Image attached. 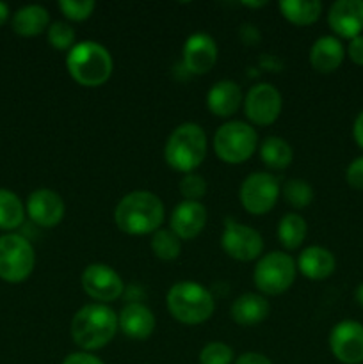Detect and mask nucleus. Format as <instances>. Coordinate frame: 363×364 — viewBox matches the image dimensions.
Masks as SVG:
<instances>
[{"instance_id": "1", "label": "nucleus", "mask_w": 363, "mask_h": 364, "mask_svg": "<svg viewBox=\"0 0 363 364\" xmlns=\"http://www.w3.org/2000/svg\"><path fill=\"white\" fill-rule=\"evenodd\" d=\"M164 205L160 198L148 191H135L121 198L114 210L116 226L123 233L134 235H153L160 230L164 223Z\"/></svg>"}, {"instance_id": "2", "label": "nucleus", "mask_w": 363, "mask_h": 364, "mask_svg": "<svg viewBox=\"0 0 363 364\" xmlns=\"http://www.w3.org/2000/svg\"><path fill=\"white\" fill-rule=\"evenodd\" d=\"M117 333V315L105 304H85L71 320V338L84 352L100 350Z\"/></svg>"}, {"instance_id": "3", "label": "nucleus", "mask_w": 363, "mask_h": 364, "mask_svg": "<svg viewBox=\"0 0 363 364\" xmlns=\"http://www.w3.org/2000/svg\"><path fill=\"white\" fill-rule=\"evenodd\" d=\"M68 73L84 87H98L110 78L114 70L112 55L96 41H80L68 52Z\"/></svg>"}, {"instance_id": "4", "label": "nucleus", "mask_w": 363, "mask_h": 364, "mask_svg": "<svg viewBox=\"0 0 363 364\" xmlns=\"http://www.w3.org/2000/svg\"><path fill=\"white\" fill-rule=\"evenodd\" d=\"M206 135L196 123H182L174 128L164 146L167 166L180 173H192L206 156Z\"/></svg>"}, {"instance_id": "5", "label": "nucleus", "mask_w": 363, "mask_h": 364, "mask_svg": "<svg viewBox=\"0 0 363 364\" xmlns=\"http://www.w3.org/2000/svg\"><path fill=\"white\" fill-rule=\"evenodd\" d=\"M171 315L185 326H198L214 315L216 302L212 294L196 281H180L169 288L166 297Z\"/></svg>"}, {"instance_id": "6", "label": "nucleus", "mask_w": 363, "mask_h": 364, "mask_svg": "<svg viewBox=\"0 0 363 364\" xmlns=\"http://www.w3.org/2000/svg\"><path fill=\"white\" fill-rule=\"evenodd\" d=\"M258 144V135L244 121H228L214 135V151L226 164H242L249 160Z\"/></svg>"}, {"instance_id": "7", "label": "nucleus", "mask_w": 363, "mask_h": 364, "mask_svg": "<svg viewBox=\"0 0 363 364\" xmlns=\"http://www.w3.org/2000/svg\"><path fill=\"white\" fill-rule=\"evenodd\" d=\"M36 265V252L31 242L18 233L0 237V279L18 284L27 279Z\"/></svg>"}, {"instance_id": "8", "label": "nucleus", "mask_w": 363, "mask_h": 364, "mask_svg": "<svg viewBox=\"0 0 363 364\" xmlns=\"http://www.w3.org/2000/svg\"><path fill=\"white\" fill-rule=\"evenodd\" d=\"M294 258L287 252L273 251L258 259L253 272L256 288L263 295H280L294 284L298 272Z\"/></svg>"}, {"instance_id": "9", "label": "nucleus", "mask_w": 363, "mask_h": 364, "mask_svg": "<svg viewBox=\"0 0 363 364\" xmlns=\"http://www.w3.org/2000/svg\"><path fill=\"white\" fill-rule=\"evenodd\" d=\"M221 247L230 258L237 262H253L262 256L263 238L255 228L226 217L223 235H221Z\"/></svg>"}, {"instance_id": "10", "label": "nucleus", "mask_w": 363, "mask_h": 364, "mask_svg": "<svg viewBox=\"0 0 363 364\" xmlns=\"http://www.w3.org/2000/svg\"><path fill=\"white\" fill-rule=\"evenodd\" d=\"M280 181L270 173H253L242 181L241 203L246 212L253 215H263L270 212L280 198Z\"/></svg>"}, {"instance_id": "11", "label": "nucleus", "mask_w": 363, "mask_h": 364, "mask_svg": "<svg viewBox=\"0 0 363 364\" xmlns=\"http://www.w3.org/2000/svg\"><path fill=\"white\" fill-rule=\"evenodd\" d=\"M283 100L273 84L260 82L253 85L244 98L246 117L256 127H269L280 117Z\"/></svg>"}, {"instance_id": "12", "label": "nucleus", "mask_w": 363, "mask_h": 364, "mask_svg": "<svg viewBox=\"0 0 363 364\" xmlns=\"http://www.w3.org/2000/svg\"><path fill=\"white\" fill-rule=\"evenodd\" d=\"M82 290L95 299L98 304H105V302H112L120 299L125 291V283L120 277V274L109 265L103 263H93V265L85 267L80 277Z\"/></svg>"}, {"instance_id": "13", "label": "nucleus", "mask_w": 363, "mask_h": 364, "mask_svg": "<svg viewBox=\"0 0 363 364\" xmlns=\"http://www.w3.org/2000/svg\"><path fill=\"white\" fill-rule=\"evenodd\" d=\"M330 348L344 364L363 363V326L354 320L337 323L330 334Z\"/></svg>"}, {"instance_id": "14", "label": "nucleus", "mask_w": 363, "mask_h": 364, "mask_svg": "<svg viewBox=\"0 0 363 364\" xmlns=\"http://www.w3.org/2000/svg\"><path fill=\"white\" fill-rule=\"evenodd\" d=\"M25 212L39 228H53L63 220L66 205L57 192L50 188H38L27 199Z\"/></svg>"}, {"instance_id": "15", "label": "nucleus", "mask_w": 363, "mask_h": 364, "mask_svg": "<svg viewBox=\"0 0 363 364\" xmlns=\"http://www.w3.org/2000/svg\"><path fill=\"white\" fill-rule=\"evenodd\" d=\"M327 23L335 34L352 39L363 31V0H338L327 11Z\"/></svg>"}, {"instance_id": "16", "label": "nucleus", "mask_w": 363, "mask_h": 364, "mask_svg": "<svg viewBox=\"0 0 363 364\" xmlns=\"http://www.w3.org/2000/svg\"><path fill=\"white\" fill-rule=\"evenodd\" d=\"M184 66L194 75H205L214 68L217 60V45L212 36L196 32L185 41L182 52Z\"/></svg>"}, {"instance_id": "17", "label": "nucleus", "mask_w": 363, "mask_h": 364, "mask_svg": "<svg viewBox=\"0 0 363 364\" xmlns=\"http://www.w3.org/2000/svg\"><path fill=\"white\" fill-rule=\"evenodd\" d=\"M209 213L199 201H182L173 210L169 219V230L180 240H192L206 226Z\"/></svg>"}, {"instance_id": "18", "label": "nucleus", "mask_w": 363, "mask_h": 364, "mask_svg": "<svg viewBox=\"0 0 363 364\" xmlns=\"http://www.w3.org/2000/svg\"><path fill=\"white\" fill-rule=\"evenodd\" d=\"M117 329L130 340H148L155 331V315L142 302H128L117 315Z\"/></svg>"}, {"instance_id": "19", "label": "nucleus", "mask_w": 363, "mask_h": 364, "mask_svg": "<svg viewBox=\"0 0 363 364\" xmlns=\"http://www.w3.org/2000/svg\"><path fill=\"white\" fill-rule=\"evenodd\" d=\"M242 89L233 80H219L206 92V107L217 117H230L242 103Z\"/></svg>"}, {"instance_id": "20", "label": "nucleus", "mask_w": 363, "mask_h": 364, "mask_svg": "<svg viewBox=\"0 0 363 364\" xmlns=\"http://www.w3.org/2000/svg\"><path fill=\"white\" fill-rule=\"evenodd\" d=\"M345 48L335 36H322L310 48V64L319 73H333L344 63Z\"/></svg>"}, {"instance_id": "21", "label": "nucleus", "mask_w": 363, "mask_h": 364, "mask_svg": "<svg viewBox=\"0 0 363 364\" xmlns=\"http://www.w3.org/2000/svg\"><path fill=\"white\" fill-rule=\"evenodd\" d=\"M335 267H337V259H335L333 252L320 247V245H310L298 258L299 272L313 281L330 277L335 272Z\"/></svg>"}, {"instance_id": "22", "label": "nucleus", "mask_w": 363, "mask_h": 364, "mask_svg": "<svg viewBox=\"0 0 363 364\" xmlns=\"http://www.w3.org/2000/svg\"><path fill=\"white\" fill-rule=\"evenodd\" d=\"M270 306L263 295L244 294L231 304V318L238 326H256L269 316Z\"/></svg>"}, {"instance_id": "23", "label": "nucleus", "mask_w": 363, "mask_h": 364, "mask_svg": "<svg viewBox=\"0 0 363 364\" xmlns=\"http://www.w3.org/2000/svg\"><path fill=\"white\" fill-rule=\"evenodd\" d=\"M11 25H13V31L16 32L18 36L34 38V36H39L41 32L48 31L50 14L43 6L31 4V6L20 7V9L13 14Z\"/></svg>"}, {"instance_id": "24", "label": "nucleus", "mask_w": 363, "mask_h": 364, "mask_svg": "<svg viewBox=\"0 0 363 364\" xmlns=\"http://www.w3.org/2000/svg\"><path fill=\"white\" fill-rule=\"evenodd\" d=\"M278 6L281 14L299 27L315 23L322 14V4L319 0H281Z\"/></svg>"}, {"instance_id": "25", "label": "nucleus", "mask_w": 363, "mask_h": 364, "mask_svg": "<svg viewBox=\"0 0 363 364\" xmlns=\"http://www.w3.org/2000/svg\"><path fill=\"white\" fill-rule=\"evenodd\" d=\"M260 159L269 169L283 171L292 164L294 151L285 139L270 135V137L263 139L262 146H260Z\"/></svg>"}, {"instance_id": "26", "label": "nucleus", "mask_w": 363, "mask_h": 364, "mask_svg": "<svg viewBox=\"0 0 363 364\" xmlns=\"http://www.w3.org/2000/svg\"><path fill=\"white\" fill-rule=\"evenodd\" d=\"M308 235V224L299 213H287L278 223V240L285 249L294 251L301 247Z\"/></svg>"}, {"instance_id": "27", "label": "nucleus", "mask_w": 363, "mask_h": 364, "mask_svg": "<svg viewBox=\"0 0 363 364\" xmlns=\"http://www.w3.org/2000/svg\"><path fill=\"white\" fill-rule=\"evenodd\" d=\"M25 206L14 192L0 188V230L13 231L23 224Z\"/></svg>"}, {"instance_id": "28", "label": "nucleus", "mask_w": 363, "mask_h": 364, "mask_svg": "<svg viewBox=\"0 0 363 364\" xmlns=\"http://www.w3.org/2000/svg\"><path fill=\"white\" fill-rule=\"evenodd\" d=\"M149 247L162 262H174L182 252V240L171 230H159L153 233Z\"/></svg>"}, {"instance_id": "29", "label": "nucleus", "mask_w": 363, "mask_h": 364, "mask_svg": "<svg viewBox=\"0 0 363 364\" xmlns=\"http://www.w3.org/2000/svg\"><path fill=\"white\" fill-rule=\"evenodd\" d=\"M281 192H283L285 201L298 210L306 208V206L313 201L312 185H310L306 180H301V178L288 180L287 183L283 185V191Z\"/></svg>"}, {"instance_id": "30", "label": "nucleus", "mask_w": 363, "mask_h": 364, "mask_svg": "<svg viewBox=\"0 0 363 364\" xmlns=\"http://www.w3.org/2000/svg\"><path fill=\"white\" fill-rule=\"evenodd\" d=\"M46 38H48V43L52 48L68 50L70 52L77 43H75V31L71 25H68L66 21H53L50 23L48 31H46Z\"/></svg>"}, {"instance_id": "31", "label": "nucleus", "mask_w": 363, "mask_h": 364, "mask_svg": "<svg viewBox=\"0 0 363 364\" xmlns=\"http://www.w3.org/2000/svg\"><path fill=\"white\" fill-rule=\"evenodd\" d=\"M233 363V350L226 343L210 341L199 352V364H231Z\"/></svg>"}, {"instance_id": "32", "label": "nucleus", "mask_w": 363, "mask_h": 364, "mask_svg": "<svg viewBox=\"0 0 363 364\" xmlns=\"http://www.w3.org/2000/svg\"><path fill=\"white\" fill-rule=\"evenodd\" d=\"M95 7L96 4L93 0H63V2H59L60 13L71 21L88 20Z\"/></svg>"}, {"instance_id": "33", "label": "nucleus", "mask_w": 363, "mask_h": 364, "mask_svg": "<svg viewBox=\"0 0 363 364\" xmlns=\"http://www.w3.org/2000/svg\"><path fill=\"white\" fill-rule=\"evenodd\" d=\"M180 194L185 201H199L206 194L205 178L198 173H187L180 180Z\"/></svg>"}, {"instance_id": "34", "label": "nucleus", "mask_w": 363, "mask_h": 364, "mask_svg": "<svg viewBox=\"0 0 363 364\" xmlns=\"http://www.w3.org/2000/svg\"><path fill=\"white\" fill-rule=\"evenodd\" d=\"M345 180L356 191H363V156H358L349 164L347 171H345Z\"/></svg>"}, {"instance_id": "35", "label": "nucleus", "mask_w": 363, "mask_h": 364, "mask_svg": "<svg viewBox=\"0 0 363 364\" xmlns=\"http://www.w3.org/2000/svg\"><path fill=\"white\" fill-rule=\"evenodd\" d=\"M347 55L358 66H363V36H356L349 41Z\"/></svg>"}, {"instance_id": "36", "label": "nucleus", "mask_w": 363, "mask_h": 364, "mask_svg": "<svg viewBox=\"0 0 363 364\" xmlns=\"http://www.w3.org/2000/svg\"><path fill=\"white\" fill-rule=\"evenodd\" d=\"M63 364H103V361L91 352H73L64 359Z\"/></svg>"}, {"instance_id": "37", "label": "nucleus", "mask_w": 363, "mask_h": 364, "mask_svg": "<svg viewBox=\"0 0 363 364\" xmlns=\"http://www.w3.org/2000/svg\"><path fill=\"white\" fill-rule=\"evenodd\" d=\"M235 364H273L270 359H267L263 354L258 352H246V354L238 355V359Z\"/></svg>"}, {"instance_id": "38", "label": "nucleus", "mask_w": 363, "mask_h": 364, "mask_svg": "<svg viewBox=\"0 0 363 364\" xmlns=\"http://www.w3.org/2000/svg\"><path fill=\"white\" fill-rule=\"evenodd\" d=\"M352 135H354L356 144L363 149V110L356 116L354 127H352Z\"/></svg>"}, {"instance_id": "39", "label": "nucleus", "mask_w": 363, "mask_h": 364, "mask_svg": "<svg viewBox=\"0 0 363 364\" xmlns=\"http://www.w3.org/2000/svg\"><path fill=\"white\" fill-rule=\"evenodd\" d=\"M7 18H9V6L4 2H0V27L6 23Z\"/></svg>"}, {"instance_id": "40", "label": "nucleus", "mask_w": 363, "mask_h": 364, "mask_svg": "<svg viewBox=\"0 0 363 364\" xmlns=\"http://www.w3.org/2000/svg\"><path fill=\"white\" fill-rule=\"evenodd\" d=\"M354 299H356V302H358V304L363 308V283L354 290Z\"/></svg>"}, {"instance_id": "41", "label": "nucleus", "mask_w": 363, "mask_h": 364, "mask_svg": "<svg viewBox=\"0 0 363 364\" xmlns=\"http://www.w3.org/2000/svg\"><path fill=\"white\" fill-rule=\"evenodd\" d=\"M244 6H248V7H262V6H267V2H244Z\"/></svg>"}]
</instances>
